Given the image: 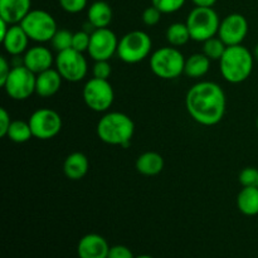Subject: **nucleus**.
Returning <instances> with one entry per match:
<instances>
[{
  "label": "nucleus",
  "instance_id": "nucleus-1",
  "mask_svg": "<svg viewBox=\"0 0 258 258\" xmlns=\"http://www.w3.org/2000/svg\"><path fill=\"white\" fill-rule=\"evenodd\" d=\"M185 107L194 121L203 126H214L223 120L226 113V95L217 83L198 82L186 92Z\"/></svg>",
  "mask_w": 258,
  "mask_h": 258
},
{
  "label": "nucleus",
  "instance_id": "nucleus-2",
  "mask_svg": "<svg viewBox=\"0 0 258 258\" xmlns=\"http://www.w3.org/2000/svg\"><path fill=\"white\" fill-rule=\"evenodd\" d=\"M96 133L105 144L127 148L135 133V123L126 113L112 111L101 117Z\"/></svg>",
  "mask_w": 258,
  "mask_h": 258
},
{
  "label": "nucleus",
  "instance_id": "nucleus-3",
  "mask_svg": "<svg viewBox=\"0 0 258 258\" xmlns=\"http://www.w3.org/2000/svg\"><path fill=\"white\" fill-rule=\"evenodd\" d=\"M253 53L244 45H231L219 59V68L224 80L229 83H242L253 71Z\"/></svg>",
  "mask_w": 258,
  "mask_h": 258
},
{
  "label": "nucleus",
  "instance_id": "nucleus-4",
  "mask_svg": "<svg viewBox=\"0 0 258 258\" xmlns=\"http://www.w3.org/2000/svg\"><path fill=\"white\" fill-rule=\"evenodd\" d=\"M185 58L175 47H163L155 50L150 58V68L155 76L163 80H174L184 73Z\"/></svg>",
  "mask_w": 258,
  "mask_h": 258
},
{
  "label": "nucleus",
  "instance_id": "nucleus-5",
  "mask_svg": "<svg viewBox=\"0 0 258 258\" xmlns=\"http://www.w3.org/2000/svg\"><path fill=\"white\" fill-rule=\"evenodd\" d=\"M185 23L191 39L196 42H206L218 34L221 20L213 8L196 7L189 13Z\"/></svg>",
  "mask_w": 258,
  "mask_h": 258
},
{
  "label": "nucleus",
  "instance_id": "nucleus-6",
  "mask_svg": "<svg viewBox=\"0 0 258 258\" xmlns=\"http://www.w3.org/2000/svg\"><path fill=\"white\" fill-rule=\"evenodd\" d=\"M153 42L148 33L133 30L118 40L117 55L122 62L135 64L145 59L151 52Z\"/></svg>",
  "mask_w": 258,
  "mask_h": 258
},
{
  "label": "nucleus",
  "instance_id": "nucleus-7",
  "mask_svg": "<svg viewBox=\"0 0 258 258\" xmlns=\"http://www.w3.org/2000/svg\"><path fill=\"white\" fill-rule=\"evenodd\" d=\"M20 25L25 30L29 39L38 43L50 42L58 30L57 22L53 15L40 9L30 10L27 17L22 20Z\"/></svg>",
  "mask_w": 258,
  "mask_h": 258
},
{
  "label": "nucleus",
  "instance_id": "nucleus-8",
  "mask_svg": "<svg viewBox=\"0 0 258 258\" xmlns=\"http://www.w3.org/2000/svg\"><path fill=\"white\" fill-rule=\"evenodd\" d=\"M35 82L37 75L24 64H18L12 68L3 88L13 100L24 101L35 93Z\"/></svg>",
  "mask_w": 258,
  "mask_h": 258
},
{
  "label": "nucleus",
  "instance_id": "nucleus-9",
  "mask_svg": "<svg viewBox=\"0 0 258 258\" xmlns=\"http://www.w3.org/2000/svg\"><path fill=\"white\" fill-rule=\"evenodd\" d=\"M82 97L90 110L95 112H106L112 106L115 92L108 80L93 77L83 86Z\"/></svg>",
  "mask_w": 258,
  "mask_h": 258
},
{
  "label": "nucleus",
  "instance_id": "nucleus-10",
  "mask_svg": "<svg viewBox=\"0 0 258 258\" xmlns=\"http://www.w3.org/2000/svg\"><path fill=\"white\" fill-rule=\"evenodd\" d=\"M54 64L63 80L68 82H80L88 72V63L83 53L73 48L57 53Z\"/></svg>",
  "mask_w": 258,
  "mask_h": 258
},
{
  "label": "nucleus",
  "instance_id": "nucleus-11",
  "mask_svg": "<svg viewBox=\"0 0 258 258\" xmlns=\"http://www.w3.org/2000/svg\"><path fill=\"white\" fill-rule=\"evenodd\" d=\"M33 138L49 140L55 138L62 130V117L52 108H39L30 115L29 120Z\"/></svg>",
  "mask_w": 258,
  "mask_h": 258
},
{
  "label": "nucleus",
  "instance_id": "nucleus-12",
  "mask_svg": "<svg viewBox=\"0 0 258 258\" xmlns=\"http://www.w3.org/2000/svg\"><path fill=\"white\" fill-rule=\"evenodd\" d=\"M118 39L115 33L108 28H100L91 33L88 54L93 60H110L113 54H117Z\"/></svg>",
  "mask_w": 258,
  "mask_h": 258
},
{
  "label": "nucleus",
  "instance_id": "nucleus-13",
  "mask_svg": "<svg viewBox=\"0 0 258 258\" xmlns=\"http://www.w3.org/2000/svg\"><path fill=\"white\" fill-rule=\"evenodd\" d=\"M248 33V22L239 13H232L221 20L218 29V37L227 47L242 44Z\"/></svg>",
  "mask_w": 258,
  "mask_h": 258
},
{
  "label": "nucleus",
  "instance_id": "nucleus-14",
  "mask_svg": "<svg viewBox=\"0 0 258 258\" xmlns=\"http://www.w3.org/2000/svg\"><path fill=\"white\" fill-rule=\"evenodd\" d=\"M110 246L102 236L88 233L77 244L78 258H107Z\"/></svg>",
  "mask_w": 258,
  "mask_h": 258
},
{
  "label": "nucleus",
  "instance_id": "nucleus-15",
  "mask_svg": "<svg viewBox=\"0 0 258 258\" xmlns=\"http://www.w3.org/2000/svg\"><path fill=\"white\" fill-rule=\"evenodd\" d=\"M55 58H53L52 52L43 45H35L29 48L23 57V64L34 72L35 75L52 68Z\"/></svg>",
  "mask_w": 258,
  "mask_h": 258
},
{
  "label": "nucleus",
  "instance_id": "nucleus-16",
  "mask_svg": "<svg viewBox=\"0 0 258 258\" xmlns=\"http://www.w3.org/2000/svg\"><path fill=\"white\" fill-rule=\"evenodd\" d=\"M32 0H0V19L13 24H20L30 12Z\"/></svg>",
  "mask_w": 258,
  "mask_h": 258
},
{
  "label": "nucleus",
  "instance_id": "nucleus-17",
  "mask_svg": "<svg viewBox=\"0 0 258 258\" xmlns=\"http://www.w3.org/2000/svg\"><path fill=\"white\" fill-rule=\"evenodd\" d=\"M2 43L4 45L7 53L17 57V55L22 54V53L28 50L27 48L28 43H29V37H28L25 30L22 28V25L13 24L10 25L9 30H8L4 39L2 40Z\"/></svg>",
  "mask_w": 258,
  "mask_h": 258
},
{
  "label": "nucleus",
  "instance_id": "nucleus-18",
  "mask_svg": "<svg viewBox=\"0 0 258 258\" xmlns=\"http://www.w3.org/2000/svg\"><path fill=\"white\" fill-rule=\"evenodd\" d=\"M62 76L57 70L49 68L47 71L38 73L37 82H35V93L40 97H52L62 86Z\"/></svg>",
  "mask_w": 258,
  "mask_h": 258
},
{
  "label": "nucleus",
  "instance_id": "nucleus-19",
  "mask_svg": "<svg viewBox=\"0 0 258 258\" xmlns=\"http://www.w3.org/2000/svg\"><path fill=\"white\" fill-rule=\"evenodd\" d=\"M88 169H90V161L87 156L78 151L70 154L63 164L64 175L70 180H81L88 173Z\"/></svg>",
  "mask_w": 258,
  "mask_h": 258
},
{
  "label": "nucleus",
  "instance_id": "nucleus-20",
  "mask_svg": "<svg viewBox=\"0 0 258 258\" xmlns=\"http://www.w3.org/2000/svg\"><path fill=\"white\" fill-rule=\"evenodd\" d=\"M87 19L95 29L107 28L112 22V9L110 4L102 0L92 3L87 9Z\"/></svg>",
  "mask_w": 258,
  "mask_h": 258
},
{
  "label": "nucleus",
  "instance_id": "nucleus-21",
  "mask_svg": "<svg viewBox=\"0 0 258 258\" xmlns=\"http://www.w3.org/2000/svg\"><path fill=\"white\" fill-rule=\"evenodd\" d=\"M136 170L146 176L158 175L164 169L163 156L155 151H146L141 154L136 160Z\"/></svg>",
  "mask_w": 258,
  "mask_h": 258
},
{
  "label": "nucleus",
  "instance_id": "nucleus-22",
  "mask_svg": "<svg viewBox=\"0 0 258 258\" xmlns=\"http://www.w3.org/2000/svg\"><path fill=\"white\" fill-rule=\"evenodd\" d=\"M237 208L247 217L257 216L258 186H243V189L237 196Z\"/></svg>",
  "mask_w": 258,
  "mask_h": 258
},
{
  "label": "nucleus",
  "instance_id": "nucleus-23",
  "mask_svg": "<svg viewBox=\"0 0 258 258\" xmlns=\"http://www.w3.org/2000/svg\"><path fill=\"white\" fill-rule=\"evenodd\" d=\"M211 68V59L204 53H196L185 59L184 75L190 78H201L208 73Z\"/></svg>",
  "mask_w": 258,
  "mask_h": 258
},
{
  "label": "nucleus",
  "instance_id": "nucleus-24",
  "mask_svg": "<svg viewBox=\"0 0 258 258\" xmlns=\"http://www.w3.org/2000/svg\"><path fill=\"white\" fill-rule=\"evenodd\" d=\"M191 39L186 23H173L166 29V40L173 47H181Z\"/></svg>",
  "mask_w": 258,
  "mask_h": 258
},
{
  "label": "nucleus",
  "instance_id": "nucleus-25",
  "mask_svg": "<svg viewBox=\"0 0 258 258\" xmlns=\"http://www.w3.org/2000/svg\"><path fill=\"white\" fill-rule=\"evenodd\" d=\"M7 138L15 144H24L33 138L32 128L28 121L14 120L10 123V127L8 130Z\"/></svg>",
  "mask_w": 258,
  "mask_h": 258
},
{
  "label": "nucleus",
  "instance_id": "nucleus-26",
  "mask_svg": "<svg viewBox=\"0 0 258 258\" xmlns=\"http://www.w3.org/2000/svg\"><path fill=\"white\" fill-rule=\"evenodd\" d=\"M227 45L219 37H212L203 42V53L211 60H219L224 54Z\"/></svg>",
  "mask_w": 258,
  "mask_h": 258
},
{
  "label": "nucleus",
  "instance_id": "nucleus-27",
  "mask_svg": "<svg viewBox=\"0 0 258 258\" xmlns=\"http://www.w3.org/2000/svg\"><path fill=\"white\" fill-rule=\"evenodd\" d=\"M72 42L73 33H71L67 29H58L55 32V34L53 35L52 40H50V44H52V48L55 52L59 53L72 48Z\"/></svg>",
  "mask_w": 258,
  "mask_h": 258
},
{
  "label": "nucleus",
  "instance_id": "nucleus-28",
  "mask_svg": "<svg viewBox=\"0 0 258 258\" xmlns=\"http://www.w3.org/2000/svg\"><path fill=\"white\" fill-rule=\"evenodd\" d=\"M186 0H151L154 7L158 8L163 14H171L184 7Z\"/></svg>",
  "mask_w": 258,
  "mask_h": 258
},
{
  "label": "nucleus",
  "instance_id": "nucleus-29",
  "mask_svg": "<svg viewBox=\"0 0 258 258\" xmlns=\"http://www.w3.org/2000/svg\"><path fill=\"white\" fill-rule=\"evenodd\" d=\"M91 42V34H88L85 30H80V32L73 33V42L72 48L78 50V52H87L88 47H90Z\"/></svg>",
  "mask_w": 258,
  "mask_h": 258
},
{
  "label": "nucleus",
  "instance_id": "nucleus-30",
  "mask_svg": "<svg viewBox=\"0 0 258 258\" xmlns=\"http://www.w3.org/2000/svg\"><path fill=\"white\" fill-rule=\"evenodd\" d=\"M238 179L242 186H258V169L252 166L244 168L239 173Z\"/></svg>",
  "mask_w": 258,
  "mask_h": 258
},
{
  "label": "nucleus",
  "instance_id": "nucleus-31",
  "mask_svg": "<svg viewBox=\"0 0 258 258\" xmlns=\"http://www.w3.org/2000/svg\"><path fill=\"white\" fill-rule=\"evenodd\" d=\"M93 77L100 78V80H108L112 73V68L108 60H95V64L92 68Z\"/></svg>",
  "mask_w": 258,
  "mask_h": 258
},
{
  "label": "nucleus",
  "instance_id": "nucleus-32",
  "mask_svg": "<svg viewBox=\"0 0 258 258\" xmlns=\"http://www.w3.org/2000/svg\"><path fill=\"white\" fill-rule=\"evenodd\" d=\"M60 8L70 14H77L87 7V0H58Z\"/></svg>",
  "mask_w": 258,
  "mask_h": 258
},
{
  "label": "nucleus",
  "instance_id": "nucleus-33",
  "mask_svg": "<svg viewBox=\"0 0 258 258\" xmlns=\"http://www.w3.org/2000/svg\"><path fill=\"white\" fill-rule=\"evenodd\" d=\"M161 14H163V13H161L158 8L154 7V5L146 8L143 13L144 24L148 25V27H154V25H156L160 22Z\"/></svg>",
  "mask_w": 258,
  "mask_h": 258
},
{
  "label": "nucleus",
  "instance_id": "nucleus-34",
  "mask_svg": "<svg viewBox=\"0 0 258 258\" xmlns=\"http://www.w3.org/2000/svg\"><path fill=\"white\" fill-rule=\"evenodd\" d=\"M107 258H135V256L128 247L122 246V244H116V246L110 247Z\"/></svg>",
  "mask_w": 258,
  "mask_h": 258
},
{
  "label": "nucleus",
  "instance_id": "nucleus-35",
  "mask_svg": "<svg viewBox=\"0 0 258 258\" xmlns=\"http://www.w3.org/2000/svg\"><path fill=\"white\" fill-rule=\"evenodd\" d=\"M10 115L8 113V111L4 107L0 108V138H7L8 130L10 127Z\"/></svg>",
  "mask_w": 258,
  "mask_h": 258
},
{
  "label": "nucleus",
  "instance_id": "nucleus-36",
  "mask_svg": "<svg viewBox=\"0 0 258 258\" xmlns=\"http://www.w3.org/2000/svg\"><path fill=\"white\" fill-rule=\"evenodd\" d=\"M10 71H12V68H10L9 63H8L7 58H5L4 55H2V57H0V86H2V87L4 86V83L7 82Z\"/></svg>",
  "mask_w": 258,
  "mask_h": 258
},
{
  "label": "nucleus",
  "instance_id": "nucleus-37",
  "mask_svg": "<svg viewBox=\"0 0 258 258\" xmlns=\"http://www.w3.org/2000/svg\"><path fill=\"white\" fill-rule=\"evenodd\" d=\"M196 7H204V8H213L217 0H191Z\"/></svg>",
  "mask_w": 258,
  "mask_h": 258
},
{
  "label": "nucleus",
  "instance_id": "nucleus-38",
  "mask_svg": "<svg viewBox=\"0 0 258 258\" xmlns=\"http://www.w3.org/2000/svg\"><path fill=\"white\" fill-rule=\"evenodd\" d=\"M253 57H254V60H257L258 62V43L253 48Z\"/></svg>",
  "mask_w": 258,
  "mask_h": 258
},
{
  "label": "nucleus",
  "instance_id": "nucleus-39",
  "mask_svg": "<svg viewBox=\"0 0 258 258\" xmlns=\"http://www.w3.org/2000/svg\"><path fill=\"white\" fill-rule=\"evenodd\" d=\"M135 258H154V257L149 256V254H140V256H138V257H135Z\"/></svg>",
  "mask_w": 258,
  "mask_h": 258
},
{
  "label": "nucleus",
  "instance_id": "nucleus-40",
  "mask_svg": "<svg viewBox=\"0 0 258 258\" xmlns=\"http://www.w3.org/2000/svg\"><path fill=\"white\" fill-rule=\"evenodd\" d=\"M256 125H257V130H258V116H257V121H256Z\"/></svg>",
  "mask_w": 258,
  "mask_h": 258
}]
</instances>
